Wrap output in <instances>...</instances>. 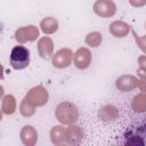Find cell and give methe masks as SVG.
Segmentation results:
<instances>
[{
	"label": "cell",
	"instance_id": "cell-1",
	"mask_svg": "<svg viewBox=\"0 0 146 146\" xmlns=\"http://www.w3.org/2000/svg\"><path fill=\"white\" fill-rule=\"evenodd\" d=\"M79 112L74 104L70 102L60 103L56 108V117L64 124H72L78 120Z\"/></svg>",
	"mask_w": 146,
	"mask_h": 146
},
{
	"label": "cell",
	"instance_id": "cell-2",
	"mask_svg": "<svg viewBox=\"0 0 146 146\" xmlns=\"http://www.w3.org/2000/svg\"><path fill=\"white\" fill-rule=\"evenodd\" d=\"M10 64L15 70H23L30 64V51L24 46H16L10 52Z\"/></svg>",
	"mask_w": 146,
	"mask_h": 146
},
{
	"label": "cell",
	"instance_id": "cell-3",
	"mask_svg": "<svg viewBox=\"0 0 146 146\" xmlns=\"http://www.w3.org/2000/svg\"><path fill=\"white\" fill-rule=\"evenodd\" d=\"M115 5L112 0H97L94 5V10L102 17H110L115 14Z\"/></svg>",
	"mask_w": 146,
	"mask_h": 146
},
{
	"label": "cell",
	"instance_id": "cell-4",
	"mask_svg": "<svg viewBox=\"0 0 146 146\" xmlns=\"http://www.w3.org/2000/svg\"><path fill=\"white\" fill-rule=\"evenodd\" d=\"M26 99L33 104V105H36V106H41L43 105L44 103H47V99H48V92L47 90H44L42 87H36V88H33L26 96Z\"/></svg>",
	"mask_w": 146,
	"mask_h": 146
},
{
	"label": "cell",
	"instance_id": "cell-5",
	"mask_svg": "<svg viewBox=\"0 0 146 146\" xmlns=\"http://www.w3.org/2000/svg\"><path fill=\"white\" fill-rule=\"evenodd\" d=\"M72 62V51L70 49H60L52 57V64L55 67H67Z\"/></svg>",
	"mask_w": 146,
	"mask_h": 146
},
{
	"label": "cell",
	"instance_id": "cell-6",
	"mask_svg": "<svg viewBox=\"0 0 146 146\" xmlns=\"http://www.w3.org/2000/svg\"><path fill=\"white\" fill-rule=\"evenodd\" d=\"M16 40L19 42H26V41H33L39 35V31L35 26H24L16 31Z\"/></svg>",
	"mask_w": 146,
	"mask_h": 146
},
{
	"label": "cell",
	"instance_id": "cell-7",
	"mask_svg": "<svg viewBox=\"0 0 146 146\" xmlns=\"http://www.w3.org/2000/svg\"><path fill=\"white\" fill-rule=\"evenodd\" d=\"M73 60H74V64L80 70H84L89 66L90 62H91V55H90V51L87 49V48H80L75 54H74V57H73Z\"/></svg>",
	"mask_w": 146,
	"mask_h": 146
},
{
	"label": "cell",
	"instance_id": "cell-8",
	"mask_svg": "<svg viewBox=\"0 0 146 146\" xmlns=\"http://www.w3.org/2000/svg\"><path fill=\"white\" fill-rule=\"evenodd\" d=\"M39 52L42 58H49L52 54V41L50 38L44 36L39 41Z\"/></svg>",
	"mask_w": 146,
	"mask_h": 146
},
{
	"label": "cell",
	"instance_id": "cell-9",
	"mask_svg": "<svg viewBox=\"0 0 146 146\" xmlns=\"http://www.w3.org/2000/svg\"><path fill=\"white\" fill-rule=\"evenodd\" d=\"M110 31H111V33L114 34L115 36L122 38V36H124V35L128 33L129 27H128L127 24H124V23H122V22H114V23L111 24Z\"/></svg>",
	"mask_w": 146,
	"mask_h": 146
},
{
	"label": "cell",
	"instance_id": "cell-10",
	"mask_svg": "<svg viewBox=\"0 0 146 146\" xmlns=\"http://www.w3.org/2000/svg\"><path fill=\"white\" fill-rule=\"evenodd\" d=\"M57 27H58V23L52 17H47L41 22V30L44 33H48V34L54 33L57 31Z\"/></svg>",
	"mask_w": 146,
	"mask_h": 146
},
{
	"label": "cell",
	"instance_id": "cell-11",
	"mask_svg": "<svg viewBox=\"0 0 146 146\" xmlns=\"http://www.w3.org/2000/svg\"><path fill=\"white\" fill-rule=\"evenodd\" d=\"M15 108H16V103H15V99L11 95H8L5 97L3 99V103H2V110L6 114H13L15 112Z\"/></svg>",
	"mask_w": 146,
	"mask_h": 146
},
{
	"label": "cell",
	"instance_id": "cell-12",
	"mask_svg": "<svg viewBox=\"0 0 146 146\" xmlns=\"http://www.w3.org/2000/svg\"><path fill=\"white\" fill-rule=\"evenodd\" d=\"M86 42L91 47H98L99 43L102 42V34H99L97 32L89 33L86 38Z\"/></svg>",
	"mask_w": 146,
	"mask_h": 146
},
{
	"label": "cell",
	"instance_id": "cell-13",
	"mask_svg": "<svg viewBox=\"0 0 146 146\" xmlns=\"http://www.w3.org/2000/svg\"><path fill=\"white\" fill-rule=\"evenodd\" d=\"M21 112L23 115H32L34 113V107L32 106V104L27 100V99H24V102L22 103V106H21Z\"/></svg>",
	"mask_w": 146,
	"mask_h": 146
},
{
	"label": "cell",
	"instance_id": "cell-14",
	"mask_svg": "<svg viewBox=\"0 0 146 146\" xmlns=\"http://www.w3.org/2000/svg\"><path fill=\"white\" fill-rule=\"evenodd\" d=\"M3 78V66L0 64V79Z\"/></svg>",
	"mask_w": 146,
	"mask_h": 146
},
{
	"label": "cell",
	"instance_id": "cell-15",
	"mask_svg": "<svg viewBox=\"0 0 146 146\" xmlns=\"http://www.w3.org/2000/svg\"><path fill=\"white\" fill-rule=\"evenodd\" d=\"M2 95H3V88L0 86V98L2 97Z\"/></svg>",
	"mask_w": 146,
	"mask_h": 146
},
{
	"label": "cell",
	"instance_id": "cell-16",
	"mask_svg": "<svg viewBox=\"0 0 146 146\" xmlns=\"http://www.w3.org/2000/svg\"><path fill=\"white\" fill-rule=\"evenodd\" d=\"M0 120H1V113H0Z\"/></svg>",
	"mask_w": 146,
	"mask_h": 146
}]
</instances>
